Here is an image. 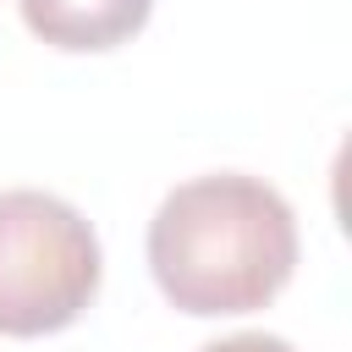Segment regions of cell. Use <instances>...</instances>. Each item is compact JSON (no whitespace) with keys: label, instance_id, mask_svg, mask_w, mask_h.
<instances>
[{"label":"cell","instance_id":"cell-3","mask_svg":"<svg viewBox=\"0 0 352 352\" xmlns=\"http://www.w3.org/2000/svg\"><path fill=\"white\" fill-rule=\"evenodd\" d=\"M33 38L72 55H99L143 33L154 0H16Z\"/></svg>","mask_w":352,"mask_h":352},{"label":"cell","instance_id":"cell-4","mask_svg":"<svg viewBox=\"0 0 352 352\" xmlns=\"http://www.w3.org/2000/svg\"><path fill=\"white\" fill-rule=\"evenodd\" d=\"M198 352H297V346L280 341V336H264V330H242V336H220V341H209Z\"/></svg>","mask_w":352,"mask_h":352},{"label":"cell","instance_id":"cell-1","mask_svg":"<svg viewBox=\"0 0 352 352\" xmlns=\"http://www.w3.org/2000/svg\"><path fill=\"white\" fill-rule=\"evenodd\" d=\"M148 270L165 302L192 319L253 314L297 270V214L264 176H192L148 220Z\"/></svg>","mask_w":352,"mask_h":352},{"label":"cell","instance_id":"cell-2","mask_svg":"<svg viewBox=\"0 0 352 352\" xmlns=\"http://www.w3.org/2000/svg\"><path fill=\"white\" fill-rule=\"evenodd\" d=\"M104 253L94 226L55 192H0V336H55L99 297Z\"/></svg>","mask_w":352,"mask_h":352}]
</instances>
